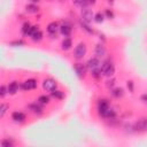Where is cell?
Returning <instances> with one entry per match:
<instances>
[{"instance_id":"7a4b0ae2","label":"cell","mask_w":147,"mask_h":147,"mask_svg":"<svg viewBox=\"0 0 147 147\" xmlns=\"http://www.w3.org/2000/svg\"><path fill=\"white\" fill-rule=\"evenodd\" d=\"M82 20H83V22H85V23H91L93 20H94V14H93V10L92 9H90L88 7H84V8H82Z\"/></svg>"},{"instance_id":"7402d4cb","label":"cell","mask_w":147,"mask_h":147,"mask_svg":"<svg viewBox=\"0 0 147 147\" xmlns=\"http://www.w3.org/2000/svg\"><path fill=\"white\" fill-rule=\"evenodd\" d=\"M103 20H105V15L101 11H99V13H96L94 15V21L96 23H101V22H103Z\"/></svg>"},{"instance_id":"e575fe53","label":"cell","mask_w":147,"mask_h":147,"mask_svg":"<svg viewBox=\"0 0 147 147\" xmlns=\"http://www.w3.org/2000/svg\"><path fill=\"white\" fill-rule=\"evenodd\" d=\"M30 1H32V2H33V3H36V2H39V1H40V0H30Z\"/></svg>"},{"instance_id":"9a60e30c","label":"cell","mask_w":147,"mask_h":147,"mask_svg":"<svg viewBox=\"0 0 147 147\" xmlns=\"http://www.w3.org/2000/svg\"><path fill=\"white\" fill-rule=\"evenodd\" d=\"M57 29H59V24H57L56 22H51V23L47 25V31H48L51 34L56 33Z\"/></svg>"},{"instance_id":"e0dca14e","label":"cell","mask_w":147,"mask_h":147,"mask_svg":"<svg viewBox=\"0 0 147 147\" xmlns=\"http://www.w3.org/2000/svg\"><path fill=\"white\" fill-rule=\"evenodd\" d=\"M71 46H72V40H71L70 38H65V39L62 41V49L68 51V49L71 48Z\"/></svg>"},{"instance_id":"8992f818","label":"cell","mask_w":147,"mask_h":147,"mask_svg":"<svg viewBox=\"0 0 147 147\" xmlns=\"http://www.w3.org/2000/svg\"><path fill=\"white\" fill-rule=\"evenodd\" d=\"M86 67L90 69V70H96V69H99V68H101L100 67V61H99V59L98 57H91L88 61H87V63H86Z\"/></svg>"},{"instance_id":"44dd1931","label":"cell","mask_w":147,"mask_h":147,"mask_svg":"<svg viewBox=\"0 0 147 147\" xmlns=\"http://www.w3.org/2000/svg\"><path fill=\"white\" fill-rule=\"evenodd\" d=\"M31 26H32V25H31L30 23L25 22V23L23 24V26H22V33H23V34H25V36H29V31H30Z\"/></svg>"},{"instance_id":"d6986e66","label":"cell","mask_w":147,"mask_h":147,"mask_svg":"<svg viewBox=\"0 0 147 147\" xmlns=\"http://www.w3.org/2000/svg\"><path fill=\"white\" fill-rule=\"evenodd\" d=\"M31 39H32L33 41H40V40L42 39V32L38 29V30H37V31L31 36Z\"/></svg>"},{"instance_id":"52a82bcc","label":"cell","mask_w":147,"mask_h":147,"mask_svg":"<svg viewBox=\"0 0 147 147\" xmlns=\"http://www.w3.org/2000/svg\"><path fill=\"white\" fill-rule=\"evenodd\" d=\"M86 65H84L83 63H75L74 64V69H75V71H76V74L78 75V77H84L85 76V74H86Z\"/></svg>"},{"instance_id":"8fae6325","label":"cell","mask_w":147,"mask_h":147,"mask_svg":"<svg viewBox=\"0 0 147 147\" xmlns=\"http://www.w3.org/2000/svg\"><path fill=\"white\" fill-rule=\"evenodd\" d=\"M11 119H13L14 122L21 123V122H23V121L25 119V115H24L23 113H21V111H14V113L11 114Z\"/></svg>"},{"instance_id":"5b68a950","label":"cell","mask_w":147,"mask_h":147,"mask_svg":"<svg viewBox=\"0 0 147 147\" xmlns=\"http://www.w3.org/2000/svg\"><path fill=\"white\" fill-rule=\"evenodd\" d=\"M134 131H146L147 130V117H142L138 119L133 126Z\"/></svg>"},{"instance_id":"3957f363","label":"cell","mask_w":147,"mask_h":147,"mask_svg":"<svg viewBox=\"0 0 147 147\" xmlns=\"http://www.w3.org/2000/svg\"><path fill=\"white\" fill-rule=\"evenodd\" d=\"M86 54V45L84 42H80L76 46L75 48V52H74V57L77 59V60H80L85 56Z\"/></svg>"},{"instance_id":"2e32d148","label":"cell","mask_w":147,"mask_h":147,"mask_svg":"<svg viewBox=\"0 0 147 147\" xmlns=\"http://www.w3.org/2000/svg\"><path fill=\"white\" fill-rule=\"evenodd\" d=\"M29 109H30L32 113H34V114H41V113H42V108H41L39 105H37V103H31V105H29Z\"/></svg>"},{"instance_id":"f546056e","label":"cell","mask_w":147,"mask_h":147,"mask_svg":"<svg viewBox=\"0 0 147 147\" xmlns=\"http://www.w3.org/2000/svg\"><path fill=\"white\" fill-rule=\"evenodd\" d=\"M25 42L23 41V40H15V41H11L10 42V45L11 46H23Z\"/></svg>"},{"instance_id":"d590c367","label":"cell","mask_w":147,"mask_h":147,"mask_svg":"<svg viewBox=\"0 0 147 147\" xmlns=\"http://www.w3.org/2000/svg\"><path fill=\"white\" fill-rule=\"evenodd\" d=\"M107 1H108V2H110V3H113V1H114V0H107Z\"/></svg>"},{"instance_id":"d6a6232c","label":"cell","mask_w":147,"mask_h":147,"mask_svg":"<svg viewBox=\"0 0 147 147\" xmlns=\"http://www.w3.org/2000/svg\"><path fill=\"white\" fill-rule=\"evenodd\" d=\"M141 100H142L144 102H147V94H144V95L141 96Z\"/></svg>"},{"instance_id":"1f68e13d","label":"cell","mask_w":147,"mask_h":147,"mask_svg":"<svg viewBox=\"0 0 147 147\" xmlns=\"http://www.w3.org/2000/svg\"><path fill=\"white\" fill-rule=\"evenodd\" d=\"M114 83H115V80H114V79L108 80V82H107V86H108V87H109V86H113V85H114Z\"/></svg>"},{"instance_id":"ac0fdd59","label":"cell","mask_w":147,"mask_h":147,"mask_svg":"<svg viewBox=\"0 0 147 147\" xmlns=\"http://www.w3.org/2000/svg\"><path fill=\"white\" fill-rule=\"evenodd\" d=\"M123 94H124V91H123V88H121V87L114 88V90L111 91V95L115 96V98H122Z\"/></svg>"},{"instance_id":"484cf974","label":"cell","mask_w":147,"mask_h":147,"mask_svg":"<svg viewBox=\"0 0 147 147\" xmlns=\"http://www.w3.org/2000/svg\"><path fill=\"white\" fill-rule=\"evenodd\" d=\"M82 28L86 31V32H88V33H93L94 31H93V29L92 28H90V25H88V23H85V22H82Z\"/></svg>"},{"instance_id":"30bf717a","label":"cell","mask_w":147,"mask_h":147,"mask_svg":"<svg viewBox=\"0 0 147 147\" xmlns=\"http://www.w3.org/2000/svg\"><path fill=\"white\" fill-rule=\"evenodd\" d=\"M71 30H72V28H71V25L69 24V23H67V22H64L61 26H60V31H61V33L64 36V37H68V36H70V33H71Z\"/></svg>"},{"instance_id":"f1b7e54d","label":"cell","mask_w":147,"mask_h":147,"mask_svg":"<svg viewBox=\"0 0 147 147\" xmlns=\"http://www.w3.org/2000/svg\"><path fill=\"white\" fill-rule=\"evenodd\" d=\"M105 15H106V16H107V18H109V20H113V18H114V13H113L110 9H106Z\"/></svg>"},{"instance_id":"d4e9b609","label":"cell","mask_w":147,"mask_h":147,"mask_svg":"<svg viewBox=\"0 0 147 147\" xmlns=\"http://www.w3.org/2000/svg\"><path fill=\"white\" fill-rule=\"evenodd\" d=\"M74 1V3L76 5V6H79V7H82V8H84V7H86L88 3H87V0H72Z\"/></svg>"},{"instance_id":"836d02e7","label":"cell","mask_w":147,"mask_h":147,"mask_svg":"<svg viewBox=\"0 0 147 147\" xmlns=\"http://www.w3.org/2000/svg\"><path fill=\"white\" fill-rule=\"evenodd\" d=\"M96 2V0H87V3L88 5H94Z\"/></svg>"},{"instance_id":"7c38bea8","label":"cell","mask_w":147,"mask_h":147,"mask_svg":"<svg viewBox=\"0 0 147 147\" xmlns=\"http://www.w3.org/2000/svg\"><path fill=\"white\" fill-rule=\"evenodd\" d=\"M95 55H96V57H102V56H105V54H106V47L102 45V44H98L96 46H95Z\"/></svg>"},{"instance_id":"277c9868","label":"cell","mask_w":147,"mask_h":147,"mask_svg":"<svg viewBox=\"0 0 147 147\" xmlns=\"http://www.w3.org/2000/svg\"><path fill=\"white\" fill-rule=\"evenodd\" d=\"M42 87H44V90H46V91H48V92H53L54 90H56L57 83H56V80H54L53 78H46V79L42 82Z\"/></svg>"},{"instance_id":"83f0119b","label":"cell","mask_w":147,"mask_h":147,"mask_svg":"<svg viewBox=\"0 0 147 147\" xmlns=\"http://www.w3.org/2000/svg\"><path fill=\"white\" fill-rule=\"evenodd\" d=\"M7 93H8V88H7L6 86H3V85H2V86L0 87V96H1V98H3Z\"/></svg>"},{"instance_id":"4316f807","label":"cell","mask_w":147,"mask_h":147,"mask_svg":"<svg viewBox=\"0 0 147 147\" xmlns=\"http://www.w3.org/2000/svg\"><path fill=\"white\" fill-rule=\"evenodd\" d=\"M7 108H8L7 105L1 103V106H0V116H1V117L5 116V114H6V111H7Z\"/></svg>"},{"instance_id":"ffe728a7","label":"cell","mask_w":147,"mask_h":147,"mask_svg":"<svg viewBox=\"0 0 147 147\" xmlns=\"http://www.w3.org/2000/svg\"><path fill=\"white\" fill-rule=\"evenodd\" d=\"M52 95H53V98L59 99V100H62V99L64 98V93H63L62 91H59V90H54V91L52 92Z\"/></svg>"},{"instance_id":"9c48e42d","label":"cell","mask_w":147,"mask_h":147,"mask_svg":"<svg viewBox=\"0 0 147 147\" xmlns=\"http://www.w3.org/2000/svg\"><path fill=\"white\" fill-rule=\"evenodd\" d=\"M37 87V80L36 79H28L24 83H22V88L23 90H33Z\"/></svg>"},{"instance_id":"5bb4252c","label":"cell","mask_w":147,"mask_h":147,"mask_svg":"<svg viewBox=\"0 0 147 147\" xmlns=\"http://www.w3.org/2000/svg\"><path fill=\"white\" fill-rule=\"evenodd\" d=\"M25 11L28 14H36L39 11V7L34 3H30V5H26L25 6Z\"/></svg>"},{"instance_id":"cb8c5ba5","label":"cell","mask_w":147,"mask_h":147,"mask_svg":"<svg viewBox=\"0 0 147 147\" xmlns=\"http://www.w3.org/2000/svg\"><path fill=\"white\" fill-rule=\"evenodd\" d=\"M1 145H2V147H13L14 146V141L11 139H3L1 141Z\"/></svg>"},{"instance_id":"603a6c76","label":"cell","mask_w":147,"mask_h":147,"mask_svg":"<svg viewBox=\"0 0 147 147\" xmlns=\"http://www.w3.org/2000/svg\"><path fill=\"white\" fill-rule=\"evenodd\" d=\"M38 102L41 103V105H47V103H49V96H47V95H40L38 98Z\"/></svg>"},{"instance_id":"6da1fadb","label":"cell","mask_w":147,"mask_h":147,"mask_svg":"<svg viewBox=\"0 0 147 147\" xmlns=\"http://www.w3.org/2000/svg\"><path fill=\"white\" fill-rule=\"evenodd\" d=\"M101 70H102V74L107 77H111L114 74H115V65L110 62V61H106L102 63L101 65Z\"/></svg>"},{"instance_id":"ba28073f","label":"cell","mask_w":147,"mask_h":147,"mask_svg":"<svg viewBox=\"0 0 147 147\" xmlns=\"http://www.w3.org/2000/svg\"><path fill=\"white\" fill-rule=\"evenodd\" d=\"M109 108H110V106H109V102H108L107 100H100V101H99V103H98V110H99V113H100L101 116H102Z\"/></svg>"},{"instance_id":"4fadbf2b","label":"cell","mask_w":147,"mask_h":147,"mask_svg":"<svg viewBox=\"0 0 147 147\" xmlns=\"http://www.w3.org/2000/svg\"><path fill=\"white\" fill-rule=\"evenodd\" d=\"M18 83L17 82H11V83H9V85L7 86V88H8V93L9 94H15V93H17L18 92Z\"/></svg>"},{"instance_id":"4dcf8cb0","label":"cell","mask_w":147,"mask_h":147,"mask_svg":"<svg viewBox=\"0 0 147 147\" xmlns=\"http://www.w3.org/2000/svg\"><path fill=\"white\" fill-rule=\"evenodd\" d=\"M127 88L130 90L131 93H133V90H134V88H133V82H131V80L127 82Z\"/></svg>"}]
</instances>
